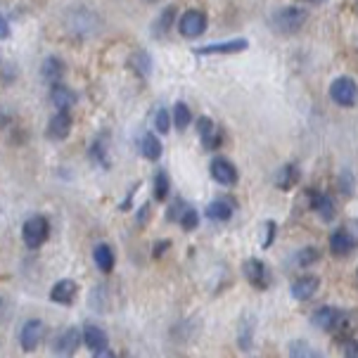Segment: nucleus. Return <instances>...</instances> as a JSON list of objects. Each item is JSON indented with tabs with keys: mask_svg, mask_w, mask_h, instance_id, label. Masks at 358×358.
<instances>
[{
	"mask_svg": "<svg viewBox=\"0 0 358 358\" xmlns=\"http://www.w3.org/2000/svg\"><path fill=\"white\" fill-rule=\"evenodd\" d=\"M351 315L339 306H318L311 315V323L315 330L325 335H347Z\"/></svg>",
	"mask_w": 358,
	"mask_h": 358,
	"instance_id": "f257e3e1",
	"label": "nucleus"
},
{
	"mask_svg": "<svg viewBox=\"0 0 358 358\" xmlns=\"http://www.w3.org/2000/svg\"><path fill=\"white\" fill-rule=\"evenodd\" d=\"M306 22H308V10L299 8V5H289V8H282L273 15V29L285 36L301 31Z\"/></svg>",
	"mask_w": 358,
	"mask_h": 358,
	"instance_id": "f03ea898",
	"label": "nucleus"
},
{
	"mask_svg": "<svg viewBox=\"0 0 358 358\" xmlns=\"http://www.w3.org/2000/svg\"><path fill=\"white\" fill-rule=\"evenodd\" d=\"M48 238H50V221H48L45 216H31L24 221L22 226V240H24V247L27 250H41V247L45 245Z\"/></svg>",
	"mask_w": 358,
	"mask_h": 358,
	"instance_id": "7ed1b4c3",
	"label": "nucleus"
},
{
	"mask_svg": "<svg viewBox=\"0 0 358 358\" xmlns=\"http://www.w3.org/2000/svg\"><path fill=\"white\" fill-rule=\"evenodd\" d=\"M81 344H83L81 327L69 325V327H64L62 332H57V335H55L50 347H52V354L57 358H74L76 351L81 349Z\"/></svg>",
	"mask_w": 358,
	"mask_h": 358,
	"instance_id": "20e7f679",
	"label": "nucleus"
},
{
	"mask_svg": "<svg viewBox=\"0 0 358 358\" xmlns=\"http://www.w3.org/2000/svg\"><path fill=\"white\" fill-rule=\"evenodd\" d=\"M304 195H306L308 206H311V211H315V214H318L320 221H325V223L335 221V216H337V204H335V199L327 195V192L318 190V187H308Z\"/></svg>",
	"mask_w": 358,
	"mask_h": 358,
	"instance_id": "39448f33",
	"label": "nucleus"
},
{
	"mask_svg": "<svg viewBox=\"0 0 358 358\" xmlns=\"http://www.w3.org/2000/svg\"><path fill=\"white\" fill-rule=\"evenodd\" d=\"M45 332H48V327H45L43 320H41V318H29L27 323L22 325V330H20V347H22V351L34 354V351L43 344Z\"/></svg>",
	"mask_w": 358,
	"mask_h": 358,
	"instance_id": "423d86ee",
	"label": "nucleus"
},
{
	"mask_svg": "<svg viewBox=\"0 0 358 358\" xmlns=\"http://www.w3.org/2000/svg\"><path fill=\"white\" fill-rule=\"evenodd\" d=\"M242 273H245L247 282H250L254 289H259V292L268 289L271 282H273L271 268L261 259H254V257L252 259H245V264H242Z\"/></svg>",
	"mask_w": 358,
	"mask_h": 358,
	"instance_id": "0eeeda50",
	"label": "nucleus"
},
{
	"mask_svg": "<svg viewBox=\"0 0 358 358\" xmlns=\"http://www.w3.org/2000/svg\"><path fill=\"white\" fill-rule=\"evenodd\" d=\"M330 98L339 107H354L356 105V98H358L356 81L351 76H339V78H335V81H332V86H330Z\"/></svg>",
	"mask_w": 358,
	"mask_h": 358,
	"instance_id": "6e6552de",
	"label": "nucleus"
},
{
	"mask_svg": "<svg viewBox=\"0 0 358 358\" xmlns=\"http://www.w3.org/2000/svg\"><path fill=\"white\" fill-rule=\"evenodd\" d=\"M209 171H211V178L216 180L218 185H235L240 180V173H238V166L233 162L226 159V157H214L209 164Z\"/></svg>",
	"mask_w": 358,
	"mask_h": 358,
	"instance_id": "1a4fd4ad",
	"label": "nucleus"
},
{
	"mask_svg": "<svg viewBox=\"0 0 358 358\" xmlns=\"http://www.w3.org/2000/svg\"><path fill=\"white\" fill-rule=\"evenodd\" d=\"M178 31L185 38H199L206 31V15L202 10H187L178 20Z\"/></svg>",
	"mask_w": 358,
	"mask_h": 358,
	"instance_id": "9d476101",
	"label": "nucleus"
},
{
	"mask_svg": "<svg viewBox=\"0 0 358 358\" xmlns=\"http://www.w3.org/2000/svg\"><path fill=\"white\" fill-rule=\"evenodd\" d=\"M354 250H356V238H354L351 230H347V228L332 230V235H330V254L332 257L347 259L354 254Z\"/></svg>",
	"mask_w": 358,
	"mask_h": 358,
	"instance_id": "9b49d317",
	"label": "nucleus"
},
{
	"mask_svg": "<svg viewBox=\"0 0 358 358\" xmlns=\"http://www.w3.org/2000/svg\"><path fill=\"white\" fill-rule=\"evenodd\" d=\"M318 289H320V278L313 275V273H304V275H299L292 282L289 292H292L296 301H311L318 294Z\"/></svg>",
	"mask_w": 358,
	"mask_h": 358,
	"instance_id": "f8f14e48",
	"label": "nucleus"
},
{
	"mask_svg": "<svg viewBox=\"0 0 358 358\" xmlns=\"http://www.w3.org/2000/svg\"><path fill=\"white\" fill-rule=\"evenodd\" d=\"M76 294H78V285L71 280V278H62V280H57L52 285L50 301L59 306H71L76 301Z\"/></svg>",
	"mask_w": 358,
	"mask_h": 358,
	"instance_id": "ddd939ff",
	"label": "nucleus"
},
{
	"mask_svg": "<svg viewBox=\"0 0 358 358\" xmlns=\"http://www.w3.org/2000/svg\"><path fill=\"white\" fill-rule=\"evenodd\" d=\"M71 126H74L71 114L66 109H57L50 117V124H48V138L50 141H64V138H69Z\"/></svg>",
	"mask_w": 358,
	"mask_h": 358,
	"instance_id": "4468645a",
	"label": "nucleus"
},
{
	"mask_svg": "<svg viewBox=\"0 0 358 358\" xmlns=\"http://www.w3.org/2000/svg\"><path fill=\"white\" fill-rule=\"evenodd\" d=\"M299 180H301V169L296 164H282L275 171V176H273V185L282 192H289L292 187H296Z\"/></svg>",
	"mask_w": 358,
	"mask_h": 358,
	"instance_id": "2eb2a0df",
	"label": "nucleus"
},
{
	"mask_svg": "<svg viewBox=\"0 0 358 358\" xmlns=\"http://www.w3.org/2000/svg\"><path fill=\"white\" fill-rule=\"evenodd\" d=\"M197 131H199V138H202L204 150L214 152V150L221 148L223 136H221V131L216 129L214 121H211L209 117H199V119H197Z\"/></svg>",
	"mask_w": 358,
	"mask_h": 358,
	"instance_id": "dca6fc26",
	"label": "nucleus"
},
{
	"mask_svg": "<svg viewBox=\"0 0 358 358\" xmlns=\"http://www.w3.org/2000/svg\"><path fill=\"white\" fill-rule=\"evenodd\" d=\"M81 339H83V347L90 351H100L109 347V335L100 325H93V323H86L81 327Z\"/></svg>",
	"mask_w": 358,
	"mask_h": 358,
	"instance_id": "f3484780",
	"label": "nucleus"
},
{
	"mask_svg": "<svg viewBox=\"0 0 358 358\" xmlns=\"http://www.w3.org/2000/svg\"><path fill=\"white\" fill-rule=\"evenodd\" d=\"M247 48H250L247 38H233V41H223V43L197 48L195 55H238V52H245Z\"/></svg>",
	"mask_w": 358,
	"mask_h": 358,
	"instance_id": "a211bd4d",
	"label": "nucleus"
},
{
	"mask_svg": "<svg viewBox=\"0 0 358 358\" xmlns=\"http://www.w3.org/2000/svg\"><path fill=\"white\" fill-rule=\"evenodd\" d=\"M206 218L209 221H218V223H226L233 218L235 214V202H230L228 197H221V199H214L209 206H206Z\"/></svg>",
	"mask_w": 358,
	"mask_h": 358,
	"instance_id": "6ab92c4d",
	"label": "nucleus"
},
{
	"mask_svg": "<svg viewBox=\"0 0 358 358\" xmlns=\"http://www.w3.org/2000/svg\"><path fill=\"white\" fill-rule=\"evenodd\" d=\"M50 102L55 105V109H66L69 112L78 102V95L69 86H64V83H55L50 90Z\"/></svg>",
	"mask_w": 358,
	"mask_h": 358,
	"instance_id": "aec40b11",
	"label": "nucleus"
},
{
	"mask_svg": "<svg viewBox=\"0 0 358 358\" xmlns=\"http://www.w3.org/2000/svg\"><path fill=\"white\" fill-rule=\"evenodd\" d=\"M93 261L102 273H112L114 266H117V254H114V250L107 245V242H100V245H95V250H93Z\"/></svg>",
	"mask_w": 358,
	"mask_h": 358,
	"instance_id": "412c9836",
	"label": "nucleus"
},
{
	"mask_svg": "<svg viewBox=\"0 0 358 358\" xmlns=\"http://www.w3.org/2000/svg\"><path fill=\"white\" fill-rule=\"evenodd\" d=\"M41 76H43L45 83H62V76H64V62L59 57H48L43 59V66H41Z\"/></svg>",
	"mask_w": 358,
	"mask_h": 358,
	"instance_id": "4be33fe9",
	"label": "nucleus"
},
{
	"mask_svg": "<svg viewBox=\"0 0 358 358\" xmlns=\"http://www.w3.org/2000/svg\"><path fill=\"white\" fill-rule=\"evenodd\" d=\"M107 150H109V138H107V133H102V136L95 138V143L90 145V159L95 164H100L102 169H109Z\"/></svg>",
	"mask_w": 358,
	"mask_h": 358,
	"instance_id": "5701e85b",
	"label": "nucleus"
},
{
	"mask_svg": "<svg viewBox=\"0 0 358 358\" xmlns=\"http://www.w3.org/2000/svg\"><path fill=\"white\" fill-rule=\"evenodd\" d=\"M162 143H159V138L155 136V133H145L143 136V141H141V152L143 157L148 162H157L162 157Z\"/></svg>",
	"mask_w": 358,
	"mask_h": 358,
	"instance_id": "b1692460",
	"label": "nucleus"
},
{
	"mask_svg": "<svg viewBox=\"0 0 358 358\" xmlns=\"http://www.w3.org/2000/svg\"><path fill=\"white\" fill-rule=\"evenodd\" d=\"M320 259H323V252H320L318 247H301V250L296 252V257H294L299 268H311V266L318 264Z\"/></svg>",
	"mask_w": 358,
	"mask_h": 358,
	"instance_id": "393cba45",
	"label": "nucleus"
},
{
	"mask_svg": "<svg viewBox=\"0 0 358 358\" xmlns=\"http://www.w3.org/2000/svg\"><path fill=\"white\" fill-rule=\"evenodd\" d=\"M238 347L242 351H250L254 347V320L245 318L238 325Z\"/></svg>",
	"mask_w": 358,
	"mask_h": 358,
	"instance_id": "a878e982",
	"label": "nucleus"
},
{
	"mask_svg": "<svg viewBox=\"0 0 358 358\" xmlns=\"http://www.w3.org/2000/svg\"><path fill=\"white\" fill-rule=\"evenodd\" d=\"M171 192V178H169L166 171H157L155 176V183H152V197L157 202H164Z\"/></svg>",
	"mask_w": 358,
	"mask_h": 358,
	"instance_id": "bb28decb",
	"label": "nucleus"
},
{
	"mask_svg": "<svg viewBox=\"0 0 358 358\" xmlns=\"http://www.w3.org/2000/svg\"><path fill=\"white\" fill-rule=\"evenodd\" d=\"M171 121L176 124V129H178V131H185L187 126L192 124V112H190V107H187L185 102H176V105H173V112H171Z\"/></svg>",
	"mask_w": 358,
	"mask_h": 358,
	"instance_id": "cd10ccee",
	"label": "nucleus"
},
{
	"mask_svg": "<svg viewBox=\"0 0 358 358\" xmlns=\"http://www.w3.org/2000/svg\"><path fill=\"white\" fill-rule=\"evenodd\" d=\"M173 22H176V8H166L159 15V20H157V24L152 27V34L155 36H166L169 31H171V27H173Z\"/></svg>",
	"mask_w": 358,
	"mask_h": 358,
	"instance_id": "c85d7f7f",
	"label": "nucleus"
},
{
	"mask_svg": "<svg viewBox=\"0 0 358 358\" xmlns=\"http://www.w3.org/2000/svg\"><path fill=\"white\" fill-rule=\"evenodd\" d=\"M129 64L133 66V71H138V76H148V74H150V69H152V59H150V55L145 52V50L133 52Z\"/></svg>",
	"mask_w": 358,
	"mask_h": 358,
	"instance_id": "c756f323",
	"label": "nucleus"
},
{
	"mask_svg": "<svg viewBox=\"0 0 358 358\" xmlns=\"http://www.w3.org/2000/svg\"><path fill=\"white\" fill-rule=\"evenodd\" d=\"M178 223H180V228H183L185 233H192V230L199 226V214H197L195 206L187 204L185 209H183V214L178 216Z\"/></svg>",
	"mask_w": 358,
	"mask_h": 358,
	"instance_id": "7c9ffc66",
	"label": "nucleus"
},
{
	"mask_svg": "<svg viewBox=\"0 0 358 358\" xmlns=\"http://www.w3.org/2000/svg\"><path fill=\"white\" fill-rule=\"evenodd\" d=\"M311 356V347L304 342V339H292L287 344V358H308Z\"/></svg>",
	"mask_w": 358,
	"mask_h": 358,
	"instance_id": "2f4dec72",
	"label": "nucleus"
},
{
	"mask_svg": "<svg viewBox=\"0 0 358 358\" xmlns=\"http://www.w3.org/2000/svg\"><path fill=\"white\" fill-rule=\"evenodd\" d=\"M155 126H157V133H162V136H166V133L171 131V114H169L164 107H162V109H157Z\"/></svg>",
	"mask_w": 358,
	"mask_h": 358,
	"instance_id": "473e14b6",
	"label": "nucleus"
},
{
	"mask_svg": "<svg viewBox=\"0 0 358 358\" xmlns=\"http://www.w3.org/2000/svg\"><path fill=\"white\" fill-rule=\"evenodd\" d=\"M342 356L344 358H358V344L354 335H342Z\"/></svg>",
	"mask_w": 358,
	"mask_h": 358,
	"instance_id": "72a5a7b5",
	"label": "nucleus"
},
{
	"mask_svg": "<svg viewBox=\"0 0 358 358\" xmlns=\"http://www.w3.org/2000/svg\"><path fill=\"white\" fill-rule=\"evenodd\" d=\"M275 230H278L275 221L264 223V240H261V247H264V250H268V247L273 245V240H275Z\"/></svg>",
	"mask_w": 358,
	"mask_h": 358,
	"instance_id": "f704fd0d",
	"label": "nucleus"
},
{
	"mask_svg": "<svg viewBox=\"0 0 358 358\" xmlns=\"http://www.w3.org/2000/svg\"><path fill=\"white\" fill-rule=\"evenodd\" d=\"M185 199H176V202L169 206V211H166V221H178V216L183 214V209H185Z\"/></svg>",
	"mask_w": 358,
	"mask_h": 358,
	"instance_id": "c9c22d12",
	"label": "nucleus"
},
{
	"mask_svg": "<svg viewBox=\"0 0 358 358\" xmlns=\"http://www.w3.org/2000/svg\"><path fill=\"white\" fill-rule=\"evenodd\" d=\"M339 192L347 197L354 195V178H351V173H342V178H339Z\"/></svg>",
	"mask_w": 358,
	"mask_h": 358,
	"instance_id": "e433bc0d",
	"label": "nucleus"
},
{
	"mask_svg": "<svg viewBox=\"0 0 358 358\" xmlns=\"http://www.w3.org/2000/svg\"><path fill=\"white\" fill-rule=\"evenodd\" d=\"M12 78H15V69H12L8 62L0 59V83H10Z\"/></svg>",
	"mask_w": 358,
	"mask_h": 358,
	"instance_id": "4c0bfd02",
	"label": "nucleus"
},
{
	"mask_svg": "<svg viewBox=\"0 0 358 358\" xmlns=\"http://www.w3.org/2000/svg\"><path fill=\"white\" fill-rule=\"evenodd\" d=\"M169 247H171V240H159V242H155V247H152V257H155V259H162L164 254H166Z\"/></svg>",
	"mask_w": 358,
	"mask_h": 358,
	"instance_id": "58836bf2",
	"label": "nucleus"
},
{
	"mask_svg": "<svg viewBox=\"0 0 358 358\" xmlns=\"http://www.w3.org/2000/svg\"><path fill=\"white\" fill-rule=\"evenodd\" d=\"M138 187H141V183H138V185H131L129 195H126V199H124V202L119 204V209H121V211H129V209H131V199H133V192H136Z\"/></svg>",
	"mask_w": 358,
	"mask_h": 358,
	"instance_id": "ea45409f",
	"label": "nucleus"
},
{
	"mask_svg": "<svg viewBox=\"0 0 358 358\" xmlns=\"http://www.w3.org/2000/svg\"><path fill=\"white\" fill-rule=\"evenodd\" d=\"M8 36H10V24L3 15H0V38H8Z\"/></svg>",
	"mask_w": 358,
	"mask_h": 358,
	"instance_id": "a19ab883",
	"label": "nucleus"
},
{
	"mask_svg": "<svg viewBox=\"0 0 358 358\" xmlns=\"http://www.w3.org/2000/svg\"><path fill=\"white\" fill-rule=\"evenodd\" d=\"M93 358H117V354H114L112 349H100V351H93Z\"/></svg>",
	"mask_w": 358,
	"mask_h": 358,
	"instance_id": "79ce46f5",
	"label": "nucleus"
},
{
	"mask_svg": "<svg viewBox=\"0 0 358 358\" xmlns=\"http://www.w3.org/2000/svg\"><path fill=\"white\" fill-rule=\"evenodd\" d=\"M5 313H8V301H5L3 296H0V320L5 318Z\"/></svg>",
	"mask_w": 358,
	"mask_h": 358,
	"instance_id": "37998d69",
	"label": "nucleus"
},
{
	"mask_svg": "<svg viewBox=\"0 0 358 358\" xmlns=\"http://www.w3.org/2000/svg\"><path fill=\"white\" fill-rule=\"evenodd\" d=\"M308 358H325V356L320 354V351H311V356H308Z\"/></svg>",
	"mask_w": 358,
	"mask_h": 358,
	"instance_id": "c03bdc74",
	"label": "nucleus"
},
{
	"mask_svg": "<svg viewBox=\"0 0 358 358\" xmlns=\"http://www.w3.org/2000/svg\"><path fill=\"white\" fill-rule=\"evenodd\" d=\"M311 3H325V0H311Z\"/></svg>",
	"mask_w": 358,
	"mask_h": 358,
	"instance_id": "a18cd8bd",
	"label": "nucleus"
},
{
	"mask_svg": "<svg viewBox=\"0 0 358 358\" xmlns=\"http://www.w3.org/2000/svg\"><path fill=\"white\" fill-rule=\"evenodd\" d=\"M126 358H131V356H126Z\"/></svg>",
	"mask_w": 358,
	"mask_h": 358,
	"instance_id": "49530a36",
	"label": "nucleus"
}]
</instances>
